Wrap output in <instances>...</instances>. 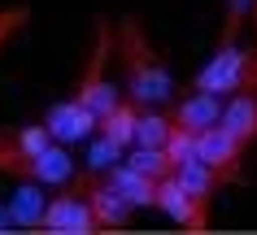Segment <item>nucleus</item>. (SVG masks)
I'll use <instances>...</instances> for the list:
<instances>
[{
	"label": "nucleus",
	"instance_id": "f257e3e1",
	"mask_svg": "<svg viewBox=\"0 0 257 235\" xmlns=\"http://www.w3.org/2000/svg\"><path fill=\"white\" fill-rule=\"evenodd\" d=\"M113 48H118V61H122V79H126V92L140 109H157L175 96V74L166 66L157 48L149 44L140 18H122L118 31H113Z\"/></svg>",
	"mask_w": 257,
	"mask_h": 235
},
{
	"label": "nucleus",
	"instance_id": "f03ea898",
	"mask_svg": "<svg viewBox=\"0 0 257 235\" xmlns=\"http://www.w3.org/2000/svg\"><path fill=\"white\" fill-rule=\"evenodd\" d=\"M192 92H209V96H227V92H257V48L240 44H222L209 61L201 66Z\"/></svg>",
	"mask_w": 257,
	"mask_h": 235
},
{
	"label": "nucleus",
	"instance_id": "7ed1b4c3",
	"mask_svg": "<svg viewBox=\"0 0 257 235\" xmlns=\"http://www.w3.org/2000/svg\"><path fill=\"white\" fill-rule=\"evenodd\" d=\"M109 48H113V27H109V18H100V27H96V48H92V57H87V70H83V79H79V96H74L79 105H87L96 118H105V113L122 100L118 87L105 79Z\"/></svg>",
	"mask_w": 257,
	"mask_h": 235
},
{
	"label": "nucleus",
	"instance_id": "20e7f679",
	"mask_svg": "<svg viewBox=\"0 0 257 235\" xmlns=\"http://www.w3.org/2000/svg\"><path fill=\"white\" fill-rule=\"evenodd\" d=\"M153 209H162L170 222H179V226H188V231H196V235L209 231V200L192 196L175 174L157 179V200H153Z\"/></svg>",
	"mask_w": 257,
	"mask_h": 235
},
{
	"label": "nucleus",
	"instance_id": "39448f33",
	"mask_svg": "<svg viewBox=\"0 0 257 235\" xmlns=\"http://www.w3.org/2000/svg\"><path fill=\"white\" fill-rule=\"evenodd\" d=\"M196 161H205L209 170H218L227 183H240L244 179V144L231 131H222V126H205V131H196Z\"/></svg>",
	"mask_w": 257,
	"mask_h": 235
},
{
	"label": "nucleus",
	"instance_id": "423d86ee",
	"mask_svg": "<svg viewBox=\"0 0 257 235\" xmlns=\"http://www.w3.org/2000/svg\"><path fill=\"white\" fill-rule=\"evenodd\" d=\"M40 231H53V235H92L100 231L92 218V205L87 196L74 187V192H61L44 205V218H40Z\"/></svg>",
	"mask_w": 257,
	"mask_h": 235
},
{
	"label": "nucleus",
	"instance_id": "0eeeda50",
	"mask_svg": "<svg viewBox=\"0 0 257 235\" xmlns=\"http://www.w3.org/2000/svg\"><path fill=\"white\" fill-rule=\"evenodd\" d=\"M44 131L57 139V144H79V139L96 135V113L79 100H57L48 118H44Z\"/></svg>",
	"mask_w": 257,
	"mask_h": 235
},
{
	"label": "nucleus",
	"instance_id": "6e6552de",
	"mask_svg": "<svg viewBox=\"0 0 257 235\" xmlns=\"http://www.w3.org/2000/svg\"><path fill=\"white\" fill-rule=\"evenodd\" d=\"M83 196H87V205H92V218L100 231H122L126 222H131V205L118 196V187H109L105 179H79L74 183Z\"/></svg>",
	"mask_w": 257,
	"mask_h": 235
},
{
	"label": "nucleus",
	"instance_id": "1a4fd4ad",
	"mask_svg": "<svg viewBox=\"0 0 257 235\" xmlns=\"http://www.w3.org/2000/svg\"><path fill=\"white\" fill-rule=\"evenodd\" d=\"M22 179H35V183H44V187H61V183L74 179V157H70V152L53 139L44 152H35V157L27 161Z\"/></svg>",
	"mask_w": 257,
	"mask_h": 235
},
{
	"label": "nucleus",
	"instance_id": "9d476101",
	"mask_svg": "<svg viewBox=\"0 0 257 235\" xmlns=\"http://www.w3.org/2000/svg\"><path fill=\"white\" fill-rule=\"evenodd\" d=\"M105 183H109V187H118V196H122L131 209H153V200H157V179L131 170L126 161L109 166V170H105Z\"/></svg>",
	"mask_w": 257,
	"mask_h": 235
},
{
	"label": "nucleus",
	"instance_id": "9b49d317",
	"mask_svg": "<svg viewBox=\"0 0 257 235\" xmlns=\"http://www.w3.org/2000/svg\"><path fill=\"white\" fill-rule=\"evenodd\" d=\"M218 126L231 131L244 148L257 144V92H235V96L222 105V113H218Z\"/></svg>",
	"mask_w": 257,
	"mask_h": 235
},
{
	"label": "nucleus",
	"instance_id": "f8f14e48",
	"mask_svg": "<svg viewBox=\"0 0 257 235\" xmlns=\"http://www.w3.org/2000/svg\"><path fill=\"white\" fill-rule=\"evenodd\" d=\"M218 113H222V96L192 92V96H183L175 109H170V126H183V131H205V126L218 122Z\"/></svg>",
	"mask_w": 257,
	"mask_h": 235
},
{
	"label": "nucleus",
	"instance_id": "ddd939ff",
	"mask_svg": "<svg viewBox=\"0 0 257 235\" xmlns=\"http://www.w3.org/2000/svg\"><path fill=\"white\" fill-rule=\"evenodd\" d=\"M44 205H48V196H44V183L27 179V183H18V192L9 196V222L14 226H22V231H35L44 218Z\"/></svg>",
	"mask_w": 257,
	"mask_h": 235
},
{
	"label": "nucleus",
	"instance_id": "4468645a",
	"mask_svg": "<svg viewBox=\"0 0 257 235\" xmlns=\"http://www.w3.org/2000/svg\"><path fill=\"white\" fill-rule=\"evenodd\" d=\"M136 122H140V105L136 100H118L105 118H96V135L113 139V144H136Z\"/></svg>",
	"mask_w": 257,
	"mask_h": 235
},
{
	"label": "nucleus",
	"instance_id": "2eb2a0df",
	"mask_svg": "<svg viewBox=\"0 0 257 235\" xmlns=\"http://www.w3.org/2000/svg\"><path fill=\"white\" fill-rule=\"evenodd\" d=\"M170 174H175V179L183 183V187H188L192 196H201V200H214V192H218V187H227V179H222L218 170H209L205 161H196V157H192V161H179V166L170 170Z\"/></svg>",
	"mask_w": 257,
	"mask_h": 235
},
{
	"label": "nucleus",
	"instance_id": "dca6fc26",
	"mask_svg": "<svg viewBox=\"0 0 257 235\" xmlns=\"http://www.w3.org/2000/svg\"><path fill=\"white\" fill-rule=\"evenodd\" d=\"M122 161H126L131 170H140V174H149V179H166V174H170V161H166L162 148L136 144V152H122Z\"/></svg>",
	"mask_w": 257,
	"mask_h": 235
},
{
	"label": "nucleus",
	"instance_id": "f3484780",
	"mask_svg": "<svg viewBox=\"0 0 257 235\" xmlns=\"http://www.w3.org/2000/svg\"><path fill=\"white\" fill-rule=\"evenodd\" d=\"M166 135H170V118L157 109H144L136 122V144H144V148H162Z\"/></svg>",
	"mask_w": 257,
	"mask_h": 235
},
{
	"label": "nucleus",
	"instance_id": "a211bd4d",
	"mask_svg": "<svg viewBox=\"0 0 257 235\" xmlns=\"http://www.w3.org/2000/svg\"><path fill=\"white\" fill-rule=\"evenodd\" d=\"M253 18V0H227V14H222V35H218V48L222 44H240V31L248 27Z\"/></svg>",
	"mask_w": 257,
	"mask_h": 235
},
{
	"label": "nucleus",
	"instance_id": "6ab92c4d",
	"mask_svg": "<svg viewBox=\"0 0 257 235\" xmlns=\"http://www.w3.org/2000/svg\"><path fill=\"white\" fill-rule=\"evenodd\" d=\"M162 152H166V161H170V170H175L179 161H192V157H196V131H183V126H170V135H166Z\"/></svg>",
	"mask_w": 257,
	"mask_h": 235
},
{
	"label": "nucleus",
	"instance_id": "aec40b11",
	"mask_svg": "<svg viewBox=\"0 0 257 235\" xmlns=\"http://www.w3.org/2000/svg\"><path fill=\"white\" fill-rule=\"evenodd\" d=\"M122 144H113V139H105V135H96L92 144H87V170H92V174H105L109 166H118L122 161Z\"/></svg>",
	"mask_w": 257,
	"mask_h": 235
},
{
	"label": "nucleus",
	"instance_id": "412c9836",
	"mask_svg": "<svg viewBox=\"0 0 257 235\" xmlns=\"http://www.w3.org/2000/svg\"><path fill=\"white\" fill-rule=\"evenodd\" d=\"M9 139H14V148H18V157H22V161H31L35 152H44L48 144H53V135H48L44 126H18ZM22 170H27V166H22Z\"/></svg>",
	"mask_w": 257,
	"mask_h": 235
},
{
	"label": "nucleus",
	"instance_id": "4be33fe9",
	"mask_svg": "<svg viewBox=\"0 0 257 235\" xmlns=\"http://www.w3.org/2000/svg\"><path fill=\"white\" fill-rule=\"evenodd\" d=\"M27 22V5H14V9H0V44L9 40L18 27Z\"/></svg>",
	"mask_w": 257,
	"mask_h": 235
},
{
	"label": "nucleus",
	"instance_id": "5701e85b",
	"mask_svg": "<svg viewBox=\"0 0 257 235\" xmlns=\"http://www.w3.org/2000/svg\"><path fill=\"white\" fill-rule=\"evenodd\" d=\"M9 226H14V222H9V209H5V205H0V235H5V231H9Z\"/></svg>",
	"mask_w": 257,
	"mask_h": 235
}]
</instances>
